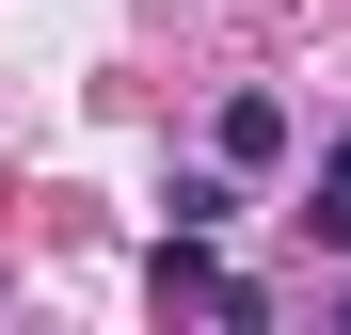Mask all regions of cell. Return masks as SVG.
<instances>
[{
	"label": "cell",
	"mask_w": 351,
	"mask_h": 335,
	"mask_svg": "<svg viewBox=\"0 0 351 335\" xmlns=\"http://www.w3.org/2000/svg\"><path fill=\"white\" fill-rule=\"evenodd\" d=\"M160 303H192V319H271V288H240L208 240H160Z\"/></svg>",
	"instance_id": "6da1fadb"
},
{
	"label": "cell",
	"mask_w": 351,
	"mask_h": 335,
	"mask_svg": "<svg viewBox=\"0 0 351 335\" xmlns=\"http://www.w3.org/2000/svg\"><path fill=\"white\" fill-rule=\"evenodd\" d=\"M160 208H176V240H223V223H240V160H192Z\"/></svg>",
	"instance_id": "7a4b0ae2"
},
{
	"label": "cell",
	"mask_w": 351,
	"mask_h": 335,
	"mask_svg": "<svg viewBox=\"0 0 351 335\" xmlns=\"http://www.w3.org/2000/svg\"><path fill=\"white\" fill-rule=\"evenodd\" d=\"M208 144H223V160H287V96H223Z\"/></svg>",
	"instance_id": "3957f363"
},
{
	"label": "cell",
	"mask_w": 351,
	"mask_h": 335,
	"mask_svg": "<svg viewBox=\"0 0 351 335\" xmlns=\"http://www.w3.org/2000/svg\"><path fill=\"white\" fill-rule=\"evenodd\" d=\"M304 223H319V240H335V256H351V128H335V144H319V192H304Z\"/></svg>",
	"instance_id": "277c9868"
},
{
	"label": "cell",
	"mask_w": 351,
	"mask_h": 335,
	"mask_svg": "<svg viewBox=\"0 0 351 335\" xmlns=\"http://www.w3.org/2000/svg\"><path fill=\"white\" fill-rule=\"evenodd\" d=\"M335 319H351V288H335Z\"/></svg>",
	"instance_id": "5b68a950"
}]
</instances>
